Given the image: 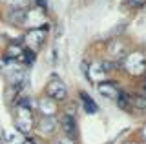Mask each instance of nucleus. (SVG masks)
<instances>
[{
  "label": "nucleus",
  "instance_id": "obj_9",
  "mask_svg": "<svg viewBox=\"0 0 146 144\" xmlns=\"http://www.w3.org/2000/svg\"><path fill=\"white\" fill-rule=\"evenodd\" d=\"M80 98H82V104H84V110L88 113H97V104L93 102V98L88 97L86 93H80Z\"/></svg>",
  "mask_w": 146,
  "mask_h": 144
},
{
  "label": "nucleus",
  "instance_id": "obj_7",
  "mask_svg": "<svg viewBox=\"0 0 146 144\" xmlns=\"http://www.w3.org/2000/svg\"><path fill=\"white\" fill-rule=\"evenodd\" d=\"M55 126H57V122H55L53 117H42V119H40V122H38L40 131L46 133V135L51 133V131H55Z\"/></svg>",
  "mask_w": 146,
  "mask_h": 144
},
{
  "label": "nucleus",
  "instance_id": "obj_3",
  "mask_svg": "<svg viewBox=\"0 0 146 144\" xmlns=\"http://www.w3.org/2000/svg\"><path fill=\"white\" fill-rule=\"evenodd\" d=\"M15 126L20 129V131H29V129H31V126H33V119H31L29 108L20 106V110H18V115L15 117Z\"/></svg>",
  "mask_w": 146,
  "mask_h": 144
},
{
  "label": "nucleus",
  "instance_id": "obj_15",
  "mask_svg": "<svg viewBox=\"0 0 146 144\" xmlns=\"http://www.w3.org/2000/svg\"><path fill=\"white\" fill-rule=\"evenodd\" d=\"M144 91H146V80H144Z\"/></svg>",
  "mask_w": 146,
  "mask_h": 144
},
{
  "label": "nucleus",
  "instance_id": "obj_8",
  "mask_svg": "<svg viewBox=\"0 0 146 144\" xmlns=\"http://www.w3.org/2000/svg\"><path fill=\"white\" fill-rule=\"evenodd\" d=\"M38 108L42 111V117H53V113H55V104H53L51 98H42Z\"/></svg>",
  "mask_w": 146,
  "mask_h": 144
},
{
  "label": "nucleus",
  "instance_id": "obj_5",
  "mask_svg": "<svg viewBox=\"0 0 146 144\" xmlns=\"http://www.w3.org/2000/svg\"><path fill=\"white\" fill-rule=\"evenodd\" d=\"M44 38H46L44 29H29L26 33V42H27V46H31V48H38L40 44L44 42Z\"/></svg>",
  "mask_w": 146,
  "mask_h": 144
},
{
  "label": "nucleus",
  "instance_id": "obj_6",
  "mask_svg": "<svg viewBox=\"0 0 146 144\" xmlns=\"http://www.w3.org/2000/svg\"><path fill=\"white\" fill-rule=\"evenodd\" d=\"M60 126H62V129H64V133L68 135V137H71V135H75V120H73V117L71 115H62V119H60Z\"/></svg>",
  "mask_w": 146,
  "mask_h": 144
},
{
  "label": "nucleus",
  "instance_id": "obj_10",
  "mask_svg": "<svg viewBox=\"0 0 146 144\" xmlns=\"http://www.w3.org/2000/svg\"><path fill=\"white\" fill-rule=\"evenodd\" d=\"M130 102H131V106H133L135 110H139V111L146 110V97H143V95L133 97V100H130Z\"/></svg>",
  "mask_w": 146,
  "mask_h": 144
},
{
  "label": "nucleus",
  "instance_id": "obj_4",
  "mask_svg": "<svg viewBox=\"0 0 146 144\" xmlns=\"http://www.w3.org/2000/svg\"><path fill=\"white\" fill-rule=\"evenodd\" d=\"M97 89H99L100 95L110 98V100H117V97L121 95V89H119L117 84H113V82H100L97 86Z\"/></svg>",
  "mask_w": 146,
  "mask_h": 144
},
{
  "label": "nucleus",
  "instance_id": "obj_1",
  "mask_svg": "<svg viewBox=\"0 0 146 144\" xmlns=\"http://www.w3.org/2000/svg\"><path fill=\"white\" fill-rule=\"evenodd\" d=\"M124 67L130 75H141L146 69V58L141 53H131V55L126 57Z\"/></svg>",
  "mask_w": 146,
  "mask_h": 144
},
{
  "label": "nucleus",
  "instance_id": "obj_12",
  "mask_svg": "<svg viewBox=\"0 0 146 144\" xmlns=\"http://www.w3.org/2000/svg\"><path fill=\"white\" fill-rule=\"evenodd\" d=\"M26 18V13L24 11H13L11 13V20L13 22H20V20H24Z\"/></svg>",
  "mask_w": 146,
  "mask_h": 144
},
{
  "label": "nucleus",
  "instance_id": "obj_2",
  "mask_svg": "<svg viewBox=\"0 0 146 144\" xmlns=\"http://www.w3.org/2000/svg\"><path fill=\"white\" fill-rule=\"evenodd\" d=\"M46 93H48V97L51 98V100H64L68 95L66 91V86H64V82L60 79H51L48 82V86H46Z\"/></svg>",
  "mask_w": 146,
  "mask_h": 144
},
{
  "label": "nucleus",
  "instance_id": "obj_13",
  "mask_svg": "<svg viewBox=\"0 0 146 144\" xmlns=\"http://www.w3.org/2000/svg\"><path fill=\"white\" fill-rule=\"evenodd\" d=\"M128 4H130L131 7H141L146 4V0H128Z\"/></svg>",
  "mask_w": 146,
  "mask_h": 144
},
{
  "label": "nucleus",
  "instance_id": "obj_11",
  "mask_svg": "<svg viewBox=\"0 0 146 144\" xmlns=\"http://www.w3.org/2000/svg\"><path fill=\"white\" fill-rule=\"evenodd\" d=\"M7 53H9V57L17 58V57H22L24 49H22L20 46H17V44H11V46H9V49H7Z\"/></svg>",
  "mask_w": 146,
  "mask_h": 144
},
{
  "label": "nucleus",
  "instance_id": "obj_16",
  "mask_svg": "<svg viewBox=\"0 0 146 144\" xmlns=\"http://www.w3.org/2000/svg\"><path fill=\"white\" fill-rule=\"evenodd\" d=\"M130 144H133V142H130Z\"/></svg>",
  "mask_w": 146,
  "mask_h": 144
},
{
  "label": "nucleus",
  "instance_id": "obj_14",
  "mask_svg": "<svg viewBox=\"0 0 146 144\" xmlns=\"http://www.w3.org/2000/svg\"><path fill=\"white\" fill-rule=\"evenodd\" d=\"M55 144H73V141H71V139H68V137H64V139L55 141Z\"/></svg>",
  "mask_w": 146,
  "mask_h": 144
}]
</instances>
